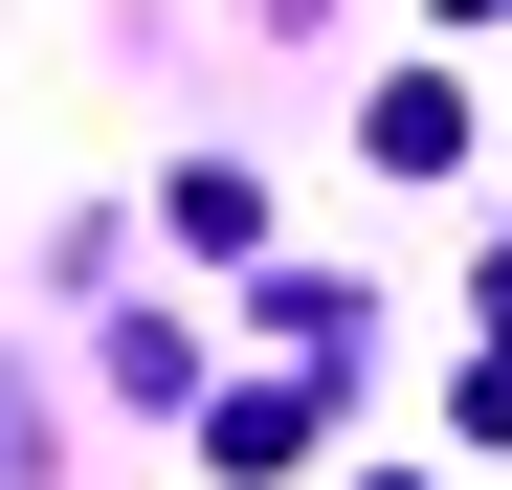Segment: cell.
<instances>
[{"mask_svg": "<svg viewBox=\"0 0 512 490\" xmlns=\"http://www.w3.org/2000/svg\"><path fill=\"white\" fill-rule=\"evenodd\" d=\"M156 223H179L201 268H268V179H245V156H179V179H156Z\"/></svg>", "mask_w": 512, "mask_h": 490, "instance_id": "cell-1", "label": "cell"}, {"mask_svg": "<svg viewBox=\"0 0 512 490\" xmlns=\"http://www.w3.org/2000/svg\"><path fill=\"white\" fill-rule=\"evenodd\" d=\"M312 424H334L312 379H223L201 401V468H312Z\"/></svg>", "mask_w": 512, "mask_h": 490, "instance_id": "cell-2", "label": "cell"}, {"mask_svg": "<svg viewBox=\"0 0 512 490\" xmlns=\"http://www.w3.org/2000/svg\"><path fill=\"white\" fill-rule=\"evenodd\" d=\"M357 134H379V156H401V179H446V156H468V90H446V67H401V90H379V112H357Z\"/></svg>", "mask_w": 512, "mask_h": 490, "instance_id": "cell-3", "label": "cell"}, {"mask_svg": "<svg viewBox=\"0 0 512 490\" xmlns=\"http://www.w3.org/2000/svg\"><path fill=\"white\" fill-rule=\"evenodd\" d=\"M446 23H490V0H446Z\"/></svg>", "mask_w": 512, "mask_h": 490, "instance_id": "cell-4", "label": "cell"}]
</instances>
